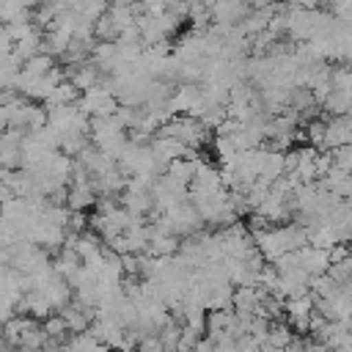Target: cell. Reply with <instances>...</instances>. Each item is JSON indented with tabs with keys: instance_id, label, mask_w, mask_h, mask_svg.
Listing matches in <instances>:
<instances>
[{
	"instance_id": "obj_7",
	"label": "cell",
	"mask_w": 352,
	"mask_h": 352,
	"mask_svg": "<svg viewBox=\"0 0 352 352\" xmlns=\"http://www.w3.org/2000/svg\"><path fill=\"white\" fill-rule=\"evenodd\" d=\"M44 297L50 300V305H52V311H58L60 305H66L69 302V297H72V286L66 283V278L63 275H55L44 289Z\"/></svg>"
},
{
	"instance_id": "obj_15",
	"label": "cell",
	"mask_w": 352,
	"mask_h": 352,
	"mask_svg": "<svg viewBox=\"0 0 352 352\" xmlns=\"http://www.w3.org/2000/svg\"><path fill=\"white\" fill-rule=\"evenodd\" d=\"M336 283H346V280H352V256H346V258H341V261H333V264H327V270H324Z\"/></svg>"
},
{
	"instance_id": "obj_22",
	"label": "cell",
	"mask_w": 352,
	"mask_h": 352,
	"mask_svg": "<svg viewBox=\"0 0 352 352\" xmlns=\"http://www.w3.org/2000/svg\"><path fill=\"white\" fill-rule=\"evenodd\" d=\"M0 217H3V214H0Z\"/></svg>"
},
{
	"instance_id": "obj_17",
	"label": "cell",
	"mask_w": 352,
	"mask_h": 352,
	"mask_svg": "<svg viewBox=\"0 0 352 352\" xmlns=\"http://www.w3.org/2000/svg\"><path fill=\"white\" fill-rule=\"evenodd\" d=\"M330 157H333V165H336V168H341V170H349V168H352V146H349V143L333 146V148H330Z\"/></svg>"
},
{
	"instance_id": "obj_2",
	"label": "cell",
	"mask_w": 352,
	"mask_h": 352,
	"mask_svg": "<svg viewBox=\"0 0 352 352\" xmlns=\"http://www.w3.org/2000/svg\"><path fill=\"white\" fill-rule=\"evenodd\" d=\"M327 250L324 248H314V245H302L297 248V267H302L308 275H316V272H324L327 270Z\"/></svg>"
},
{
	"instance_id": "obj_16",
	"label": "cell",
	"mask_w": 352,
	"mask_h": 352,
	"mask_svg": "<svg viewBox=\"0 0 352 352\" xmlns=\"http://www.w3.org/2000/svg\"><path fill=\"white\" fill-rule=\"evenodd\" d=\"M41 330H44V336H69V330H66V322H63V316L58 314V311H52V314H47L44 319H41Z\"/></svg>"
},
{
	"instance_id": "obj_12",
	"label": "cell",
	"mask_w": 352,
	"mask_h": 352,
	"mask_svg": "<svg viewBox=\"0 0 352 352\" xmlns=\"http://www.w3.org/2000/svg\"><path fill=\"white\" fill-rule=\"evenodd\" d=\"M94 38H96V41H116V38H118V30H116V25L110 22L107 11L94 19Z\"/></svg>"
},
{
	"instance_id": "obj_6",
	"label": "cell",
	"mask_w": 352,
	"mask_h": 352,
	"mask_svg": "<svg viewBox=\"0 0 352 352\" xmlns=\"http://www.w3.org/2000/svg\"><path fill=\"white\" fill-rule=\"evenodd\" d=\"M80 99V88L72 82V80H60L52 91H50V96L41 102L44 107H55V104H72V102H77Z\"/></svg>"
},
{
	"instance_id": "obj_9",
	"label": "cell",
	"mask_w": 352,
	"mask_h": 352,
	"mask_svg": "<svg viewBox=\"0 0 352 352\" xmlns=\"http://www.w3.org/2000/svg\"><path fill=\"white\" fill-rule=\"evenodd\" d=\"M41 36H44V30H41V28H33L30 33H25L22 38H16V41H14V50L19 52V58H22V60L38 52V47H41Z\"/></svg>"
},
{
	"instance_id": "obj_13",
	"label": "cell",
	"mask_w": 352,
	"mask_h": 352,
	"mask_svg": "<svg viewBox=\"0 0 352 352\" xmlns=\"http://www.w3.org/2000/svg\"><path fill=\"white\" fill-rule=\"evenodd\" d=\"M58 60L52 58V55H44V52H36V55H30V58H25L22 60V69L28 72V74H44L50 66H55Z\"/></svg>"
},
{
	"instance_id": "obj_8",
	"label": "cell",
	"mask_w": 352,
	"mask_h": 352,
	"mask_svg": "<svg viewBox=\"0 0 352 352\" xmlns=\"http://www.w3.org/2000/svg\"><path fill=\"white\" fill-rule=\"evenodd\" d=\"M25 302H28V314L33 316V319H44L47 314H52V305H50V300L44 297V292H38V289H30V292H25Z\"/></svg>"
},
{
	"instance_id": "obj_18",
	"label": "cell",
	"mask_w": 352,
	"mask_h": 352,
	"mask_svg": "<svg viewBox=\"0 0 352 352\" xmlns=\"http://www.w3.org/2000/svg\"><path fill=\"white\" fill-rule=\"evenodd\" d=\"M138 349H143V352H160L162 349V341H160V336L157 333H148V336H143V338H138V344H135Z\"/></svg>"
},
{
	"instance_id": "obj_4",
	"label": "cell",
	"mask_w": 352,
	"mask_h": 352,
	"mask_svg": "<svg viewBox=\"0 0 352 352\" xmlns=\"http://www.w3.org/2000/svg\"><path fill=\"white\" fill-rule=\"evenodd\" d=\"M261 294H264V289L258 283H253V286H234V292H231V308L234 311L253 314V308L258 305Z\"/></svg>"
},
{
	"instance_id": "obj_3",
	"label": "cell",
	"mask_w": 352,
	"mask_h": 352,
	"mask_svg": "<svg viewBox=\"0 0 352 352\" xmlns=\"http://www.w3.org/2000/svg\"><path fill=\"white\" fill-rule=\"evenodd\" d=\"M96 201V192L91 190L88 182H72L69 190H66V206L69 209H77V212H91Z\"/></svg>"
},
{
	"instance_id": "obj_21",
	"label": "cell",
	"mask_w": 352,
	"mask_h": 352,
	"mask_svg": "<svg viewBox=\"0 0 352 352\" xmlns=\"http://www.w3.org/2000/svg\"><path fill=\"white\" fill-rule=\"evenodd\" d=\"M8 198H14V190H11V184L0 182V204H3V201H8Z\"/></svg>"
},
{
	"instance_id": "obj_1",
	"label": "cell",
	"mask_w": 352,
	"mask_h": 352,
	"mask_svg": "<svg viewBox=\"0 0 352 352\" xmlns=\"http://www.w3.org/2000/svg\"><path fill=\"white\" fill-rule=\"evenodd\" d=\"M77 107H80L85 116H110V113L118 107V99H116L102 82H96V85L80 91Z\"/></svg>"
},
{
	"instance_id": "obj_19",
	"label": "cell",
	"mask_w": 352,
	"mask_h": 352,
	"mask_svg": "<svg viewBox=\"0 0 352 352\" xmlns=\"http://www.w3.org/2000/svg\"><path fill=\"white\" fill-rule=\"evenodd\" d=\"M11 316H14V302H11V300H6V297H0V327H3Z\"/></svg>"
},
{
	"instance_id": "obj_14",
	"label": "cell",
	"mask_w": 352,
	"mask_h": 352,
	"mask_svg": "<svg viewBox=\"0 0 352 352\" xmlns=\"http://www.w3.org/2000/svg\"><path fill=\"white\" fill-rule=\"evenodd\" d=\"M47 124V107L41 102H28L25 110V129H38Z\"/></svg>"
},
{
	"instance_id": "obj_5",
	"label": "cell",
	"mask_w": 352,
	"mask_h": 352,
	"mask_svg": "<svg viewBox=\"0 0 352 352\" xmlns=\"http://www.w3.org/2000/svg\"><path fill=\"white\" fill-rule=\"evenodd\" d=\"M146 250H148V253H154V256H173V253L179 250V236L151 226V234H148V245H146Z\"/></svg>"
},
{
	"instance_id": "obj_11",
	"label": "cell",
	"mask_w": 352,
	"mask_h": 352,
	"mask_svg": "<svg viewBox=\"0 0 352 352\" xmlns=\"http://www.w3.org/2000/svg\"><path fill=\"white\" fill-rule=\"evenodd\" d=\"M212 148H214V160L220 162V165H228L239 151H236V146H234V140L231 138H223V135H214L212 138Z\"/></svg>"
},
{
	"instance_id": "obj_20",
	"label": "cell",
	"mask_w": 352,
	"mask_h": 352,
	"mask_svg": "<svg viewBox=\"0 0 352 352\" xmlns=\"http://www.w3.org/2000/svg\"><path fill=\"white\" fill-rule=\"evenodd\" d=\"M292 3H297L300 8H322L324 6V0H292Z\"/></svg>"
},
{
	"instance_id": "obj_10",
	"label": "cell",
	"mask_w": 352,
	"mask_h": 352,
	"mask_svg": "<svg viewBox=\"0 0 352 352\" xmlns=\"http://www.w3.org/2000/svg\"><path fill=\"white\" fill-rule=\"evenodd\" d=\"M187 19H190L192 30L198 33V30H204V28L212 25V11H209V6H204L201 0H192V3H187Z\"/></svg>"
}]
</instances>
